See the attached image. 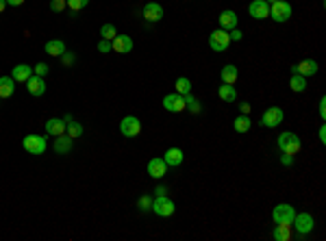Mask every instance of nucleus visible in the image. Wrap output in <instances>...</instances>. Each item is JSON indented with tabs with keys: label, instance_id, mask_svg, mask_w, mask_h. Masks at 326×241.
I'll return each instance as SVG.
<instances>
[{
	"label": "nucleus",
	"instance_id": "e433bc0d",
	"mask_svg": "<svg viewBox=\"0 0 326 241\" xmlns=\"http://www.w3.org/2000/svg\"><path fill=\"white\" fill-rule=\"evenodd\" d=\"M74 61H76V57H74V52H68V50H65V52L61 54V63H63V66H72Z\"/></svg>",
	"mask_w": 326,
	"mask_h": 241
},
{
	"label": "nucleus",
	"instance_id": "c03bdc74",
	"mask_svg": "<svg viewBox=\"0 0 326 241\" xmlns=\"http://www.w3.org/2000/svg\"><path fill=\"white\" fill-rule=\"evenodd\" d=\"M239 111H241L244 115H248V113H250V104H248V103H241V104H239Z\"/></svg>",
	"mask_w": 326,
	"mask_h": 241
},
{
	"label": "nucleus",
	"instance_id": "b1692460",
	"mask_svg": "<svg viewBox=\"0 0 326 241\" xmlns=\"http://www.w3.org/2000/svg\"><path fill=\"white\" fill-rule=\"evenodd\" d=\"M272 237L276 239V241H290V239H293L291 224H276V228H274Z\"/></svg>",
	"mask_w": 326,
	"mask_h": 241
},
{
	"label": "nucleus",
	"instance_id": "bb28decb",
	"mask_svg": "<svg viewBox=\"0 0 326 241\" xmlns=\"http://www.w3.org/2000/svg\"><path fill=\"white\" fill-rule=\"evenodd\" d=\"M250 126H253V120L248 118V115L241 113L239 118H235V122H233V128H235L237 133H248Z\"/></svg>",
	"mask_w": 326,
	"mask_h": 241
},
{
	"label": "nucleus",
	"instance_id": "7c9ffc66",
	"mask_svg": "<svg viewBox=\"0 0 326 241\" xmlns=\"http://www.w3.org/2000/svg\"><path fill=\"white\" fill-rule=\"evenodd\" d=\"M185 109H189L192 113H200V111H202V106H200L198 98H194L192 94H187V96H185Z\"/></svg>",
	"mask_w": 326,
	"mask_h": 241
},
{
	"label": "nucleus",
	"instance_id": "9b49d317",
	"mask_svg": "<svg viewBox=\"0 0 326 241\" xmlns=\"http://www.w3.org/2000/svg\"><path fill=\"white\" fill-rule=\"evenodd\" d=\"M293 74H300V76H315L318 74V63L313 61V59H302L300 63H296V66L291 68Z\"/></svg>",
	"mask_w": 326,
	"mask_h": 241
},
{
	"label": "nucleus",
	"instance_id": "f704fd0d",
	"mask_svg": "<svg viewBox=\"0 0 326 241\" xmlns=\"http://www.w3.org/2000/svg\"><path fill=\"white\" fill-rule=\"evenodd\" d=\"M48 72H50V68L46 66V63H37V66L33 68V74H35V76H41V78H44Z\"/></svg>",
	"mask_w": 326,
	"mask_h": 241
},
{
	"label": "nucleus",
	"instance_id": "79ce46f5",
	"mask_svg": "<svg viewBox=\"0 0 326 241\" xmlns=\"http://www.w3.org/2000/svg\"><path fill=\"white\" fill-rule=\"evenodd\" d=\"M155 196H167V187H163V185H159V187L155 189Z\"/></svg>",
	"mask_w": 326,
	"mask_h": 241
},
{
	"label": "nucleus",
	"instance_id": "72a5a7b5",
	"mask_svg": "<svg viewBox=\"0 0 326 241\" xmlns=\"http://www.w3.org/2000/svg\"><path fill=\"white\" fill-rule=\"evenodd\" d=\"M65 4H68L72 11H81V9H85L87 4H90V0H65Z\"/></svg>",
	"mask_w": 326,
	"mask_h": 241
},
{
	"label": "nucleus",
	"instance_id": "a19ab883",
	"mask_svg": "<svg viewBox=\"0 0 326 241\" xmlns=\"http://www.w3.org/2000/svg\"><path fill=\"white\" fill-rule=\"evenodd\" d=\"M320 118L326 120V98H324V96L320 98Z\"/></svg>",
	"mask_w": 326,
	"mask_h": 241
},
{
	"label": "nucleus",
	"instance_id": "2f4dec72",
	"mask_svg": "<svg viewBox=\"0 0 326 241\" xmlns=\"http://www.w3.org/2000/svg\"><path fill=\"white\" fill-rule=\"evenodd\" d=\"M100 35H102V39L113 41V39H115V35H118V31H115V26H113V24H102V26H100Z\"/></svg>",
	"mask_w": 326,
	"mask_h": 241
},
{
	"label": "nucleus",
	"instance_id": "39448f33",
	"mask_svg": "<svg viewBox=\"0 0 326 241\" xmlns=\"http://www.w3.org/2000/svg\"><path fill=\"white\" fill-rule=\"evenodd\" d=\"M293 217H296V208L291 205H287V202H283V205H276L272 211V220L276 222V224H291Z\"/></svg>",
	"mask_w": 326,
	"mask_h": 241
},
{
	"label": "nucleus",
	"instance_id": "6e6552de",
	"mask_svg": "<svg viewBox=\"0 0 326 241\" xmlns=\"http://www.w3.org/2000/svg\"><path fill=\"white\" fill-rule=\"evenodd\" d=\"M120 133H122L124 137H137L139 133H142V122H139L135 115H127V118H122V122H120Z\"/></svg>",
	"mask_w": 326,
	"mask_h": 241
},
{
	"label": "nucleus",
	"instance_id": "4c0bfd02",
	"mask_svg": "<svg viewBox=\"0 0 326 241\" xmlns=\"http://www.w3.org/2000/svg\"><path fill=\"white\" fill-rule=\"evenodd\" d=\"M98 50H100V52H109V50H113V48H111V41H109V39H100V44H98Z\"/></svg>",
	"mask_w": 326,
	"mask_h": 241
},
{
	"label": "nucleus",
	"instance_id": "a211bd4d",
	"mask_svg": "<svg viewBox=\"0 0 326 241\" xmlns=\"http://www.w3.org/2000/svg\"><path fill=\"white\" fill-rule=\"evenodd\" d=\"M31 76H33V68L26 66V63H18V66L13 68V72H11V78L16 83H26Z\"/></svg>",
	"mask_w": 326,
	"mask_h": 241
},
{
	"label": "nucleus",
	"instance_id": "7ed1b4c3",
	"mask_svg": "<svg viewBox=\"0 0 326 241\" xmlns=\"http://www.w3.org/2000/svg\"><path fill=\"white\" fill-rule=\"evenodd\" d=\"M293 13V7L290 2H285V0H276V2L270 4V17H272L274 22H287L291 17Z\"/></svg>",
	"mask_w": 326,
	"mask_h": 241
},
{
	"label": "nucleus",
	"instance_id": "37998d69",
	"mask_svg": "<svg viewBox=\"0 0 326 241\" xmlns=\"http://www.w3.org/2000/svg\"><path fill=\"white\" fill-rule=\"evenodd\" d=\"M318 135H320V141L326 143V126H324V124L320 126V133H318Z\"/></svg>",
	"mask_w": 326,
	"mask_h": 241
},
{
	"label": "nucleus",
	"instance_id": "0eeeda50",
	"mask_svg": "<svg viewBox=\"0 0 326 241\" xmlns=\"http://www.w3.org/2000/svg\"><path fill=\"white\" fill-rule=\"evenodd\" d=\"M228 44H231V37H228V31H224V29H217L209 35V48L216 50V52L226 50Z\"/></svg>",
	"mask_w": 326,
	"mask_h": 241
},
{
	"label": "nucleus",
	"instance_id": "a18cd8bd",
	"mask_svg": "<svg viewBox=\"0 0 326 241\" xmlns=\"http://www.w3.org/2000/svg\"><path fill=\"white\" fill-rule=\"evenodd\" d=\"M24 4V0H7V7H20Z\"/></svg>",
	"mask_w": 326,
	"mask_h": 241
},
{
	"label": "nucleus",
	"instance_id": "f8f14e48",
	"mask_svg": "<svg viewBox=\"0 0 326 241\" xmlns=\"http://www.w3.org/2000/svg\"><path fill=\"white\" fill-rule=\"evenodd\" d=\"M248 13L254 17V20H265L270 16V4L265 0H253L248 4Z\"/></svg>",
	"mask_w": 326,
	"mask_h": 241
},
{
	"label": "nucleus",
	"instance_id": "c85d7f7f",
	"mask_svg": "<svg viewBox=\"0 0 326 241\" xmlns=\"http://www.w3.org/2000/svg\"><path fill=\"white\" fill-rule=\"evenodd\" d=\"M290 87H291V91H296V94H302V91L307 89L305 76H300V74H293L291 81H290Z\"/></svg>",
	"mask_w": 326,
	"mask_h": 241
},
{
	"label": "nucleus",
	"instance_id": "f3484780",
	"mask_svg": "<svg viewBox=\"0 0 326 241\" xmlns=\"http://www.w3.org/2000/svg\"><path fill=\"white\" fill-rule=\"evenodd\" d=\"M148 174L152 176V178H163V176L167 174V165H165V161L163 159H150L148 161Z\"/></svg>",
	"mask_w": 326,
	"mask_h": 241
},
{
	"label": "nucleus",
	"instance_id": "4be33fe9",
	"mask_svg": "<svg viewBox=\"0 0 326 241\" xmlns=\"http://www.w3.org/2000/svg\"><path fill=\"white\" fill-rule=\"evenodd\" d=\"M220 76H222V83H228V85H235V83H237V78H239V69H237L235 66H233V63H228V66L222 68Z\"/></svg>",
	"mask_w": 326,
	"mask_h": 241
},
{
	"label": "nucleus",
	"instance_id": "6ab92c4d",
	"mask_svg": "<svg viewBox=\"0 0 326 241\" xmlns=\"http://www.w3.org/2000/svg\"><path fill=\"white\" fill-rule=\"evenodd\" d=\"M237 13L235 11H231V9H226V11H222L220 13V26L224 31H233V29H237Z\"/></svg>",
	"mask_w": 326,
	"mask_h": 241
},
{
	"label": "nucleus",
	"instance_id": "f257e3e1",
	"mask_svg": "<svg viewBox=\"0 0 326 241\" xmlns=\"http://www.w3.org/2000/svg\"><path fill=\"white\" fill-rule=\"evenodd\" d=\"M300 148H302V141H300V137H298L296 133L285 131V133H281V135H278V150H281L283 155L296 156L298 152H300Z\"/></svg>",
	"mask_w": 326,
	"mask_h": 241
},
{
	"label": "nucleus",
	"instance_id": "473e14b6",
	"mask_svg": "<svg viewBox=\"0 0 326 241\" xmlns=\"http://www.w3.org/2000/svg\"><path fill=\"white\" fill-rule=\"evenodd\" d=\"M137 208H139V211H144V213L150 211V208H152V196H148V193H146V196L139 198V200H137Z\"/></svg>",
	"mask_w": 326,
	"mask_h": 241
},
{
	"label": "nucleus",
	"instance_id": "ea45409f",
	"mask_svg": "<svg viewBox=\"0 0 326 241\" xmlns=\"http://www.w3.org/2000/svg\"><path fill=\"white\" fill-rule=\"evenodd\" d=\"M281 163L285 165V168H291V165H293V156L291 155H283L281 156Z\"/></svg>",
	"mask_w": 326,
	"mask_h": 241
},
{
	"label": "nucleus",
	"instance_id": "dca6fc26",
	"mask_svg": "<svg viewBox=\"0 0 326 241\" xmlns=\"http://www.w3.org/2000/svg\"><path fill=\"white\" fill-rule=\"evenodd\" d=\"M26 89H29V94L31 96H44L46 94V81L41 76H33L26 81Z\"/></svg>",
	"mask_w": 326,
	"mask_h": 241
},
{
	"label": "nucleus",
	"instance_id": "5701e85b",
	"mask_svg": "<svg viewBox=\"0 0 326 241\" xmlns=\"http://www.w3.org/2000/svg\"><path fill=\"white\" fill-rule=\"evenodd\" d=\"M16 91V81L11 76H0V98H11Z\"/></svg>",
	"mask_w": 326,
	"mask_h": 241
},
{
	"label": "nucleus",
	"instance_id": "a878e982",
	"mask_svg": "<svg viewBox=\"0 0 326 241\" xmlns=\"http://www.w3.org/2000/svg\"><path fill=\"white\" fill-rule=\"evenodd\" d=\"M217 96H220V100H224V103H235V100H237L235 87L228 85V83H222V87L217 89Z\"/></svg>",
	"mask_w": 326,
	"mask_h": 241
},
{
	"label": "nucleus",
	"instance_id": "aec40b11",
	"mask_svg": "<svg viewBox=\"0 0 326 241\" xmlns=\"http://www.w3.org/2000/svg\"><path fill=\"white\" fill-rule=\"evenodd\" d=\"M53 150L57 152V155H68L70 150H72V137H68L63 133V135H59L57 139H54L53 143Z\"/></svg>",
	"mask_w": 326,
	"mask_h": 241
},
{
	"label": "nucleus",
	"instance_id": "2eb2a0df",
	"mask_svg": "<svg viewBox=\"0 0 326 241\" xmlns=\"http://www.w3.org/2000/svg\"><path fill=\"white\" fill-rule=\"evenodd\" d=\"M111 48L120 54H127L133 50V39H130L128 35H115V39L111 41Z\"/></svg>",
	"mask_w": 326,
	"mask_h": 241
},
{
	"label": "nucleus",
	"instance_id": "de8ad7c7",
	"mask_svg": "<svg viewBox=\"0 0 326 241\" xmlns=\"http://www.w3.org/2000/svg\"><path fill=\"white\" fill-rule=\"evenodd\" d=\"M265 2H268V4H270V2H276V0H265Z\"/></svg>",
	"mask_w": 326,
	"mask_h": 241
},
{
	"label": "nucleus",
	"instance_id": "412c9836",
	"mask_svg": "<svg viewBox=\"0 0 326 241\" xmlns=\"http://www.w3.org/2000/svg\"><path fill=\"white\" fill-rule=\"evenodd\" d=\"M46 133L53 135V137L63 135V133H65V122H63V120H59V118H50L48 122H46Z\"/></svg>",
	"mask_w": 326,
	"mask_h": 241
},
{
	"label": "nucleus",
	"instance_id": "4468645a",
	"mask_svg": "<svg viewBox=\"0 0 326 241\" xmlns=\"http://www.w3.org/2000/svg\"><path fill=\"white\" fill-rule=\"evenodd\" d=\"M142 16L146 17L148 22H159L163 17V7L159 2H146L142 9Z\"/></svg>",
	"mask_w": 326,
	"mask_h": 241
},
{
	"label": "nucleus",
	"instance_id": "423d86ee",
	"mask_svg": "<svg viewBox=\"0 0 326 241\" xmlns=\"http://www.w3.org/2000/svg\"><path fill=\"white\" fill-rule=\"evenodd\" d=\"M152 213H157L159 217H170L174 215V202L167 196H155L152 198Z\"/></svg>",
	"mask_w": 326,
	"mask_h": 241
},
{
	"label": "nucleus",
	"instance_id": "393cba45",
	"mask_svg": "<svg viewBox=\"0 0 326 241\" xmlns=\"http://www.w3.org/2000/svg\"><path fill=\"white\" fill-rule=\"evenodd\" d=\"M46 54H50V57H61V54L65 52V44L61 39H50L46 41Z\"/></svg>",
	"mask_w": 326,
	"mask_h": 241
},
{
	"label": "nucleus",
	"instance_id": "20e7f679",
	"mask_svg": "<svg viewBox=\"0 0 326 241\" xmlns=\"http://www.w3.org/2000/svg\"><path fill=\"white\" fill-rule=\"evenodd\" d=\"M22 146H24V150L29 152V155H44L46 148H48V143H46V137L41 135H26L24 139H22Z\"/></svg>",
	"mask_w": 326,
	"mask_h": 241
},
{
	"label": "nucleus",
	"instance_id": "cd10ccee",
	"mask_svg": "<svg viewBox=\"0 0 326 241\" xmlns=\"http://www.w3.org/2000/svg\"><path fill=\"white\" fill-rule=\"evenodd\" d=\"M65 135L72 137V139H78L83 135V124L74 122V120H70V122H65Z\"/></svg>",
	"mask_w": 326,
	"mask_h": 241
},
{
	"label": "nucleus",
	"instance_id": "9d476101",
	"mask_svg": "<svg viewBox=\"0 0 326 241\" xmlns=\"http://www.w3.org/2000/svg\"><path fill=\"white\" fill-rule=\"evenodd\" d=\"M163 109L170 111V113H181V111H185V96L181 94H167L165 98H163Z\"/></svg>",
	"mask_w": 326,
	"mask_h": 241
},
{
	"label": "nucleus",
	"instance_id": "49530a36",
	"mask_svg": "<svg viewBox=\"0 0 326 241\" xmlns=\"http://www.w3.org/2000/svg\"><path fill=\"white\" fill-rule=\"evenodd\" d=\"M4 9H7V0H0V13H2Z\"/></svg>",
	"mask_w": 326,
	"mask_h": 241
},
{
	"label": "nucleus",
	"instance_id": "1a4fd4ad",
	"mask_svg": "<svg viewBox=\"0 0 326 241\" xmlns=\"http://www.w3.org/2000/svg\"><path fill=\"white\" fill-rule=\"evenodd\" d=\"M283 109L281 106H270L268 111L263 113V118H261V124H263L265 128H278V124H283Z\"/></svg>",
	"mask_w": 326,
	"mask_h": 241
},
{
	"label": "nucleus",
	"instance_id": "c9c22d12",
	"mask_svg": "<svg viewBox=\"0 0 326 241\" xmlns=\"http://www.w3.org/2000/svg\"><path fill=\"white\" fill-rule=\"evenodd\" d=\"M65 7H68V4H65V0H50V9H53L54 13H61Z\"/></svg>",
	"mask_w": 326,
	"mask_h": 241
},
{
	"label": "nucleus",
	"instance_id": "ddd939ff",
	"mask_svg": "<svg viewBox=\"0 0 326 241\" xmlns=\"http://www.w3.org/2000/svg\"><path fill=\"white\" fill-rule=\"evenodd\" d=\"M163 161H165L167 168H179L185 161V152L181 148H167L165 155H163Z\"/></svg>",
	"mask_w": 326,
	"mask_h": 241
},
{
	"label": "nucleus",
	"instance_id": "58836bf2",
	"mask_svg": "<svg viewBox=\"0 0 326 241\" xmlns=\"http://www.w3.org/2000/svg\"><path fill=\"white\" fill-rule=\"evenodd\" d=\"M228 37H231V41H241L244 33H241V31H237V29H233V31H228Z\"/></svg>",
	"mask_w": 326,
	"mask_h": 241
},
{
	"label": "nucleus",
	"instance_id": "f03ea898",
	"mask_svg": "<svg viewBox=\"0 0 326 241\" xmlns=\"http://www.w3.org/2000/svg\"><path fill=\"white\" fill-rule=\"evenodd\" d=\"M291 228H296V233L300 235V237L313 233V228H315L313 215H311V213H296V217H293V222H291Z\"/></svg>",
	"mask_w": 326,
	"mask_h": 241
},
{
	"label": "nucleus",
	"instance_id": "c756f323",
	"mask_svg": "<svg viewBox=\"0 0 326 241\" xmlns=\"http://www.w3.org/2000/svg\"><path fill=\"white\" fill-rule=\"evenodd\" d=\"M176 94H181V96L192 94V81L185 78V76H181L179 81H176Z\"/></svg>",
	"mask_w": 326,
	"mask_h": 241
}]
</instances>
